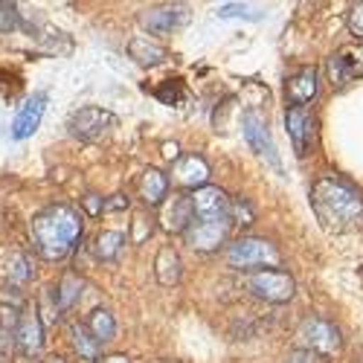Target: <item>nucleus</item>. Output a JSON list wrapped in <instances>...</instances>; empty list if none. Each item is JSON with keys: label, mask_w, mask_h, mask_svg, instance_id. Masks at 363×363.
<instances>
[{"label": "nucleus", "mask_w": 363, "mask_h": 363, "mask_svg": "<svg viewBox=\"0 0 363 363\" xmlns=\"http://www.w3.org/2000/svg\"><path fill=\"white\" fill-rule=\"evenodd\" d=\"M285 125L291 134V143L296 148V155H308V148L314 143V113L308 108H288L285 113Z\"/></svg>", "instance_id": "obj_10"}, {"label": "nucleus", "mask_w": 363, "mask_h": 363, "mask_svg": "<svg viewBox=\"0 0 363 363\" xmlns=\"http://www.w3.org/2000/svg\"><path fill=\"white\" fill-rule=\"evenodd\" d=\"M155 267H157L160 285H177L180 282V256L174 247H160Z\"/></svg>", "instance_id": "obj_20"}, {"label": "nucleus", "mask_w": 363, "mask_h": 363, "mask_svg": "<svg viewBox=\"0 0 363 363\" xmlns=\"http://www.w3.org/2000/svg\"><path fill=\"white\" fill-rule=\"evenodd\" d=\"M44 111H47V94H33V99H26V105L18 111L15 123H12V137L15 140H26L33 137L44 119Z\"/></svg>", "instance_id": "obj_13"}, {"label": "nucleus", "mask_w": 363, "mask_h": 363, "mask_svg": "<svg viewBox=\"0 0 363 363\" xmlns=\"http://www.w3.org/2000/svg\"><path fill=\"white\" fill-rule=\"evenodd\" d=\"M230 227H233L230 218H195L186 227L184 238H186V245H192L195 250L209 253V250H218L221 245H227Z\"/></svg>", "instance_id": "obj_7"}, {"label": "nucleus", "mask_w": 363, "mask_h": 363, "mask_svg": "<svg viewBox=\"0 0 363 363\" xmlns=\"http://www.w3.org/2000/svg\"><path fill=\"white\" fill-rule=\"evenodd\" d=\"M349 33L357 41H363V4L352 6V12H349Z\"/></svg>", "instance_id": "obj_29"}, {"label": "nucleus", "mask_w": 363, "mask_h": 363, "mask_svg": "<svg viewBox=\"0 0 363 363\" xmlns=\"http://www.w3.org/2000/svg\"><path fill=\"white\" fill-rule=\"evenodd\" d=\"M241 134H245L247 145L256 151L259 157H264L277 172H282V163H279V155H277V143H274V137H270L264 113H259L256 108L241 111Z\"/></svg>", "instance_id": "obj_5"}, {"label": "nucleus", "mask_w": 363, "mask_h": 363, "mask_svg": "<svg viewBox=\"0 0 363 363\" xmlns=\"http://www.w3.org/2000/svg\"><path fill=\"white\" fill-rule=\"evenodd\" d=\"M87 206H90V209H94V213H99V209H102V203L96 201V195H90V198H87Z\"/></svg>", "instance_id": "obj_35"}, {"label": "nucleus", "mask_w": 363, "mask_h": 363, "mask_svg": "<svg viewBox=\"0 0 363 363\" xmlns=\"http://www.w3.org/2000/svg\"><path fill=\"white\" fill-rule=\"evenodd\" d=\"M282 256L277 250V245H270L267 238H238L227 247V264L235 267V270H253V267H262V270H274L279 267Z\"/></svg>", "instance_id": "obj_3"}, {"label": "nucleus", "mask_w": 363, "mask_h": 363, "mask_svg": "<svg viewBox=\"0 0 363 363\" xmlns=\"http://www.w3.org/2000/svg\"><path fill=\"white\" fill-rule=\"evenodd\" d=\"M285 96H288L296 108H306V102H311V99L317 96V70H314V67L296 70V73L285 82Z\"/></svg>", "instance_id": "obj_16"}, {"label": "nucleus", "mask_w": 363, "mask_h": 363, "mask_svg": "<svg viewBox=\"0 0 363 363\" xmlns=\"http://www.w3.org/2000/svg\"><path fill=\"white\" fill-rule=\"evenodd\" d=\"M360 279H363V270H360Z\"/></svg>", "instance_id": "obj_37"}, {"label": "nucleus", "mask_w": 363, "mask_h": 363, "mask_svg": "<svg viewBox=\"0 0 363 363\" xmlns=\"http://www.w3.org/2000/svg\"><path fill=\"white\" fill-rule=\"evenodd\" d=\"M82 296V279L76 277V274H67L65 279H62V285L55 288V299H58V308H70V306H76V299Z\"/></svg>", "instance_id": "obj_23"}, {"label": "nucleus", "mask_w": 363, "mask_h": 363, "mask_svg": "<svg viewBox=\"0 0 363 363\" xmlns=\"http://www.w3.org/2000/svg\"><path fill=\"white\" fill-rule=\"evenodd\" d=\"M311 206L317 221L335 235L363 227V195L343 177H320L311 186Z\"/></svg>", "instance_id": "obj_1"}, {"label": "nucleus", "mask_w": 363, "mask_h": 363, "mask_svg": "<svg viewBox=\"0 0 363 363\" xmlns=\"http://www.w3.org/2000/svg\"><path fill=\"white\" fill-rule=\"evenodd\" d=\"M44 363H67V360H65V357H58V354H52V357H47Z\"/></svg>", "instance_id": "obj_36"}, {"label": "nucleus", "mask_w": 363, "mask_h": 363, "mask_svg": "<svg viewBox=\"0 0 363 363\" xmlns=\"http://www.w3.org/2000/svg\"><path fill=\"white\" fill-rule=\"evenodd\" d=\"M140 198L145 206H160L169 198V177L160 169H145L140 180Z\"/></svg>", "instance_id": "obj_18"}, {"label": "nucleus", "mask_w": 363, "mask_h": 363, "mask_svg": "<svg viewBox=\"0 0 363 363\" xmlns=\"http://www.w3.org/2000/svg\"><path fill=\"white\" fill-rule=\"evenodd\" d=\"M157 99H160L163 105H177V102L186 99V90H184V84H180L177 79H174V82H163V84L157 87Z\"/></svg>", "instance_id": "obj_26"}, {"label": "nucleus", "mask_w": 363, "mask_h": 363, "mask_svg": "<svg viewBox=\"0 0 363 363\" xmlns=\"http://www.w3.org/2000/svg\"><path fill=\"white\" fill-rule=\"evenodd\" d=\"M9 279L12 282H26V279H33V267H29V259L23 253H15L9 259Z\"/></svg>", "instance_id": "obj_27"}, {"label": "nucleus", "mask_w": 363, "mask_h": 363, "mask_svg": "<svg viewBox=\"0 0 363 363\" xmlns=\"http://www.w3.org/2000/svg\"><path fill=\"white\" fill-rule=\"evenodd\" d=\"M163 157H166V160H177V145H174V143H166V145H163Z\"/></svg>", "instance_id": "obj_34"}, {"label": "nucleus", "mask_w": 363, "mask_h": 363, "mask_svg": "<svg viewBox=\"0 0 363 363\" xmlns=\"http://www.w3.org/2000/svg\"><path fill=\"white\" fill-rule=\"evenodd\" d=\"M216 12H218V18H245V21H259L262 18V9H253L247 4H221Z\"/></svg>", "instance_id": "obj_25"}, {"label": "nucleus", "mask_w": 363, "mask_h": 363, "mask_svg": "<svg viewBox=\"0 0 363 363\" xmlns=\"http://www.w3.org/2000/svg\"><path fill=\"white\" fill-rule=\"evenodd\" d=\"M296 343L302 352H311V354H337L340 352V331L337 325H331L328 320L320 317H308L302 320L296 328Z\"/></svg>", "instance_id": "obj_4"}, {"label": "nucleus", "mask_w": 363, "mask_h": 363, "mask_svg": "<svg viewBox=\"0 0 363 363\" xmlns=\"http://www.w3.org/2000/svg\"><path fill=\"white\" fill-rule=\"evenodd\" d=\"M111 125H113V113L105 111V108H99V105H84V108H79V111L70 116V123H67L70 134H73L76 140H84V143L102 137Z\"/></svg>", "instance_id": "obj_8"}, {"label": "nucleus", "mask_w": 363, "mask_h": 363, "mask_svg": "<svg viewBox=\"0 0 363 363\" xmlns=\"http://www.w3.org/2000/svg\"><path fill=\"white\" fill-rule=\"evenodd\" d=\"M128 55L134 58L140 67H157V65H163L166 58H169V50H166L163 44H157L155 38L137 35V38H131V44H128Z\"/></svg>", "instance_id": "obj_17"}, {"label": "nucleus", "mask_w": 363, "mask_h": 363, "mask_svg": "<svg viewBox=\"0 0 363 363\" xmlns=\"http://www.w3.org/2000/svg\"><path fill=\"white\" fill-rule=\"evenodd\" d=\"M352 65L346 62V55L340 52V55H331L328 58V79H331V84L335 87H343L346 82H352Z\"/></svg>", "instance_id": "obj_24"}, {"label": "nucleus", "mask_w": 363, "mask_h": 363, "mask_svg": "<svg viewBox=\"0 0 363 363\" xmlns=\"http://www.w3.org/2000/svg\"><path fill=\"white\" fill-rule=\"evenodd\" d=\"M96 363H131L125 354H105V357H99Z\"/></svg>", "instance_id": "obj_33"}, {"label": "nucleus", "mask_w": 363, "mask_h": 363, "mask_svg": "<svg viewBox=\"0 0 363 363\" xmlns=\"http://www.w3.org/2000/svg\"><path fill=\"white\" fill-rule=\"evenodd\" d=\"M192 198V209H195V218H230V198L224 189L218 186H201L195 189Z\"/></svg>", "instance_id": "obj_9"}, {"label": "nucleus", "mask_w": 363, "mask_h": 363, "mask_svg": "<svg viewBox=\"0 0 363 363\" xmlns=\"http://www.w3.org/2000/svg\"><path fill=\"white\" fill-rule=\"evenodd\" d=\"M184 21H186L184 6H155V9L140 12V23H143V29H148V35H169L172 29L180 26Z\"/></svg>", "instance_id": "obj_12"}, {"label": "nucleus", "mask_w": 363, "mask_h": 363, "mask_svg": "<svg viewBox=\"0 0 363 363\" xmlns=\"http://www.w3.org/2000/svg\"><path fill=\"white\" fill-rule=\"evenodd\" d=\"M21 26V12L15 4H0V33H15Z\"/></svg>", "instance_id": "obj_28"}, {"label": "nucleus", "mask_w": 363, "mask_h": 363, "mask_svg": "<svg viewBox=\"0 0 363 363\" xmlns=\"http://www.w3.org/2000/svg\"><path fill=\"white\" fill-rule=\"evenodd\" d=\"M84 328L90 331V337H94L96 343H111L116 337V320H113V314L108 308H96L94 314L87 317Z\"/></svg>", "instance_id": "obj_19"}, {"label": "nucleus", "mask_w": 363, "mask_h": 363, "mask_svg": "<svg viewBox=\"0 0 363 363\" xmlns=\"http://www.w3.org/2000/svg\"><path fill=\"white\" fill-rule=\"evenodd\" d=\"M70 340H73V349L79 352V357H84V360H99L102 343H96L94 337H90V331H87L84 325H73V328H70Z\"/></svg>", "instance_id": "obj_22"}, {"label": "nucleus", "mask_w": 363, "mask_h": 363, "mask_svg": "<svg viewBox=\"0 0 363 363\" xmlns=\"http://www.w3.org/2000/svg\"><path fill=\"white\" fill-rule=\"evenodd\" d=\"M195 221V209H192V198L189 195H172L163 203L160 213V224L169 233H186V227Z\"/></svg>", "instance_id": "obj_14"}, {"label": "nucleus", "mask_w": 363, "mask_h": 363, "mask_svg": "<svg viewBox=\"0 0 363 363\" xmlns=\"http://www.w3.org/2000/svg\"><path fill=\"white\" fill-rule=\"evenodd\" d=\"M174 180H177L180 186H186V189L209 186V166H206V160L198 157V155L177 157V163H174Z\"/></svg>", "instance_id": "obj_15"}, {"label": "nucleus", "mask_w": 363, "mask_h": 363, "mask_svg": "<svg viewBox=\"0 0 363 363\" xmlns=\"http://www.w3.org/2000/svg\"><path fill=\"white\" fill-rule=\"evenodd\" d=\"M33 245L47 262L65 259L84 233V216L70 203H50L29 224Z\"/></svg>", "instance_id": "obj_2"}, {"label": "nucleus", "mask_w": 363, "mask_h": 363, "mask_svg": "<svg viewBox=\"0 0 363 363\" xmlns=\"http://www.w3.org/2000/svg\"><path fill=\"white\" fill-rule=\"evenodd\" d=\"M346 55V62L352 65V73H363V47L352 50V52H343Z\"/></svg>", "instance_id": "obj_30"}, {"label": "nucleus", "mask_w": 363, "mask_h": 363, "mask_svg": "<svg viewBox=\"0 0 363 363\" xmlns=\"http://www.w3.org/2000/svg\"><path fill=\"white\" fill-rule=\"evenodd\" d=\"M288 363H320V360H317V354L302 352V349H299V352H294V354L288 357Z\"/></svg>", "instance_id": "obj_31"}, {"label": "nucleus", "mask_w": 363, "mask_h": 363, "mask_svg": "<svg viewBox=\"0 0 363 363\" xmlns=\"http://www.w3.org/2000/svg\"><path fill=\"white\" fill-rule=\"evenodd\" d=\"M125 206H128V198H123V195H113L111 201H105V203H102L105 213H111V209H125Z\"/></svg>", "instance_id": "obj_32"}, {"label": "nucleus", "mask_w": 363, "mask_h": 363, "mask_svg": "<svg viewBox=\"0 0 363 363\" xmlns=\"http://www.w3.org/2000/svg\"><path fill=\"white\" fill-rule=\"evenodd\" d=\"M247 291L264 302H274V306H282V302H288L296 291V282L291 274H285V270H253V274L247 277Z\"/></svg>", "instance_id": "obj_6"}, {"label": "nucleus", "mask_w": 363, "mask_h": 363, "mask_svg": "<svg viewBox=\"0 0 363 363\" xmlns=\"http://www.w3.org/2000/svg\"><path fill=\"white\" fill-rule=\"evenodd\" d=\"M123 245H125V235L119 233V230H102V233L96 235V241H94V253H96V259L111 262V259L119 256Z\"/></svg>", "instance_id": "obj_21"}, {"label": "nucleus", "mask_w": 363, "mask_h": 363, "mask_svg": "<svg viewBox=\"0 0 363 363\" xmlns=\"http://www.w3.org/2000/svg\"><path fill=\"white\" fill-rule=\"evenodd\" d=\"M15 340L18 349L26 357H35L44 346V323L38 317V311H23L18 314V325H15Z\"/></svg>", "instance_id": "obj_11"}]
</instances>
